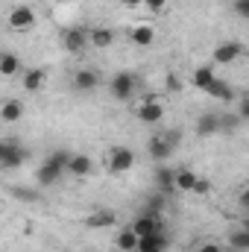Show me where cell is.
Listing matches in <instances>:
<instances>
[{
  "instance_id": "obj_10",
  "label": "cell",
  "mask_w": 249,
  "mask_h": 252,
  "mask_svg": "<svg viewBox=\"0 0 249 252\" xmlns=\"http://www.w3.org/2000/svg\"><path fill=\"white\" fill-rule=\"evenodd\" d=\"M91 170H94V161H91L88 156H82V153L73 156V153H70L64 173H70V176H76V179H85V176H91Z\"/></svg>"
},
{
  "instance_id": "obj_18",
  "label": "cell",
  "mask_w": 249,
  "mask_h": 252,
  "mask_svg": "<svg viewBox=\"0 0 249 252\" xmlns=\"http://www.w3.org/2000/svg\"><path fill=\"white\" fill-rule=\"evenodd\" d=\"M0 118H3L6 124H18V121L24 118V103H21V100H3V103H0Z\"/></svg>"
},
{
  "instance_id": "obj_8",
  "label": "cell",
  "mask_w": 249,
  "mask_h": 252,
  "mask_svg": "<svg viewBox=\"0 0 249 252\" xmlns=\"http://www.w3.org/2000/svg\"><path fill=\"white\" fill-rule=\"evenodd\" d=\"M211 56H214L217 64H232V62H238V56H244V44L241 41H223V44L214 47Z\"/></svg>"
},
{
  "instance_id": "obj_34",
  "label": "cell",
  "mask_w": 249,
  "mask_h": 252,
  "mask_svg": "<svg viewBox=\"0 0 249 252\" xmlns=\"http://www.w3.org/2000/svg\"><path fill=\"white\" fill-rule=\"evenodd\" d=\"M164 3H167V0H144V6H147L150 12H161V9H164Z\"/></svg>"
},
{
  "instance_id": "obj_30",
  "label": "cell",
  "mask_w": 249,
  "mask_h": 252,
  "mask_svg": "<svg viewBox=\"0 0 249 252\" xmlns=\"http://www.w3.org/2000/svg\"><path fill=\"white\" fill-rule=\"evenodd\" d=\"M232 9H235V15H238V18H249V0H235V6H232Z\"/></svg>"
},
{
  "instance_id": "obj_7",
  "label": "cell",
  "mask_w": 249,
  "mask_h": 252,
  "mask_svg": "<svg viewBox=\"0 0 249 252\" xmlns=\"http://www.w3.org/2000/svg\"><path fill=\"white\" fill-rule=\"evenodd\" d=\"M62 44L67 53H82L85 44H88V30L85 27H70L62 32Z\"/></svg>"
},
{
  "instance_id": "obj_24",
  "label": "cell",
  "mask_w": 249,
  "mask_h": 252,
  "mask_svg": "<svg viewBox=\"0 0 249 252\" xmlns=\"http://www.w3.org/2000/svg\"><path fill=\"white\" fill-rule=\"evenodd\" d=\"M18 73H21V56L3 53L0 56V76H18Z\"/></svg>"
},
{
  "instance_id": "obj_19",
  "label": "cell",
  "mask_w": 249,
  "mask_h": 252,
  "mask_svg": "<svg viewBox=\"0 0 249 252\" xmlns=\"http://www.w3.org/2000/svg\"><path fill=\"white\" fill-rule=\"evenodd\" d=\"M153 179H156L158 193H164V196L176 190V188H173V170H170V167H164V164H158V167H156V176H153Z\"/></svg>"
},
{
  "instance_id": "obj_11",
  "label": "cell",
  "mask_w": 249,
  "mask_h": 252,
  "mask_svg": "<svg viewBox=\"0 0 249 252\" xmlns=\"http://www.w3.org/2000/svg\"><path fill=\"white\" fill-rule=\"evenodd\" d=\"M170 241L164 232H156V235H147V238H138V247L135 252H167Z\"/></svg>"
},
{
  "instance_id": "obj_35",
  "label": "cell",
  "mask_w": 249,
  "mask_h": 252,
  "mask_svg": "<svg viewBox=\"0 0 249 252\" xmlns=\"http://www.w3.org/2000/svg\"><path fill=\"white\" fill-rule=\"evenodd\" d=\"M199 252H223V250H220V244H211V241H208V244L199 247Z\"/></svg>"
},
{
  "instance_id": "obj_3",
  "label": "cell",
  "mask_w": 249,
  "mask_h": 252,
  "mask_svg": "<svg viewBox=\"0 0 249 252\" xmlns=\"http://www.w3.org/2000/svg\"><path fill=\"white\" fill-rule=\"evenodd\" d=\"M135 164V153L129 147H112L109 150V158H106V167L112 176H124L126 170H132Z\"/></svg>"
},
{
  "instance_id": "obj_5",
  "label": "cell",
  "mask_w": 249,
  "mask_h": 252,
  "mask_svg": "<svg viewBox=\"0 0 249 252\" xmlns=\"http://www.w3.org/2000/svg\"><path fill=\"white\" fill-rule=\"evenodd\" d=\"M129 229L138 235V238H147V235H156V232H164V220H161V214H141V217H135L132 223H129Z\"/></svg>"
},
{
  "instance_id": "obj_15",
  "label": "cell",
  "mask_w": 249,
  "mask_h": 252,
  "mask_svg": "<svg viewBox=\"0 0 249 252\" xmlns=\"http://www.w3.org/2000/svg\"><path fill=\"white\" fill-rule=\"evenodd\" d=\"M129 41L138 44V47H150V44L156 41V30H153L150 24H138V27L129 30Z\"/></svg>"
},
{
  "instance_id": "obj_6",
  "label": "cell",
  "mask_w": 249,
  "mask_h": 252,
  "mask_svg": "<svg viewBox=\"0 0 249 252\" xmlns=\"http://www.w3.org/2000/svg\"><path fill=\"white\" fill-rule=\"evenodd\" d=\"M135 118H138L141 124H161V118H164V106H161L156 97H147L144 103H138Z\"/></svg>"
},
{
  "instance_id": "obj_33",
  "label": "cell",
  "mask_w": 249,
  "mask_h": 252,
  "mask_svg": "<svg viewBox=\"0 0 249 252\" xmlns=\"http://www.w3.org/2000/svg\"><path fill=\"white\" fill-rule=\"evenodd\" d=\"M167 91H182V82L176 73H167Z\"/></svg>"
},
{
  "instance_id": "obj_38",
  "label": "cell",
  "mask_w": 249,
  "mask_h": 252,
  "mask_svg": "<svg viewBox=\"0 0 249 252\" xmlns=\"http://www.w3.org/2000/svg\"><path fill=\"white\" fill-rule=\"evenodd\" d=\"M0 56H3V53H0Z\"/></svg>"
},
{
  "instance_id": "obj_1",
  "label": "cell",
  "mask_w": 249,
  "mask_h": 252,
  "mask_svg": "<svg viewBox=\"0 0 249 252\" xmlns=\"http://www.w3.org/2000/svg\"><path fill=\"white\" fill-rule=\"evenodd\" d=\"M67 158H70L67 150H53V153L41 161V167H38V185H41V188H50V185H56V182L62 179L64 167H67Z\"/></svg>"
},
{
  "instance_id": "obj_26",
  "label": "cell",
  "mask_w": 249,
  "mask_h": 252,
  "mask_svg": "<svg viewBox=\"0 0 249 252\" xmlns=\"http://www.w3.org/2000/svg\"><path fill=\"white\" fill-rule=\"evenodd\" d=\"M229 244H232V250L235 252H247L249 250V229H238V232H232Z\"/></svg>"
},
{
  "instance_id": "obj_31",
  "label": "cell",
  "mask_w": 249,
  "mask_h": 252,
  "mask_svg": "<svg viewBox=\"0 0 249 252\" xmlns=\"http://www.w3.org/2000/svg\"><path fill=\"white\" fill-rule=\"evenodd\" d=\"M164 141L170 144V150H176V147H179V141H182V132H176V129H173V132H167V135H164Z\"/></svg>"
},
{
  "instance_id": "obj_12",
  "label": "cell",
  "mask_w": 249,
  "mask_h": 252,
  "mask_svg": "<svg viewBox=\"0 0 249 252\" xmlns=\"http://www.w3.org/2000/svg\"><path fill=\"white\" fill-rule=\"evenodd\" d=\"M97 85H100V73H97V70L79 67V70L73 73V88H76V91H94Z\"/></svg>"
},
{
  "instance_id": "obj_23",
  "label": "cell",
  "mask_w": 249,
  "mask_h": 252,
  "mask_svg": "<svg viewBox=\"0 0 249 252\" xmlns=\"http://www.w3.org/2000/svg\"><path fill=\"white\" fill-rule=\"evenodd\" d=\"M44 79H47V70L44 67H32V70L24 73V88L27 91H38L44 85Z\"/></svg>"
},
{
  "instance_id": "obj_17",
  "label": "cell",
  "mask_w": 249,
  "mask_h": 252,
  "mask_svg": "<svg viewBox=\"0 0 249 252\" xmlns=\"http://www.w3.org/2000/svg\"><path fill=\"white\" fill-rule=\"evenodd\" d=\"M112 41H115V32H112L109 27H94V30H88V44H94L97 50L112 47Z\"/></svg>"
},
{
  "instance_id": "obj_14",
  "label": "cell",
  "mask_w": 249,
  "mask_h": 252,
  "mask_svg": "<svg viewBox=\"0 0 249 252\" xmlns=\"http://www.w3.org/2000/svg\"><path fill=\"white\" fill-rule=\"evenodd\" d=\"M147 153H150V158L153 161H164V158H170V144L164 141V135H153L150 141H147Z\"/></svg>"
},
{
  "instance_id": "obj_27",
  "label": "cell",
  "mask_w": 249,
  "mask_h": 252,
  "mask_svg": "<svg viewBox=\"0 0 249 252\" xmlns=\"http://www.w3.org/2000/svg\"><path fill=\"white\" fill-rule=\"evenodd\" d=\"M164 205H167V196L156 190V193L147 199V208H144V211H147V214H164Z\"/></svg>"
},
{
  "instance_id": "obj_20",
  "label": "cell",
  "mask_w": 249,
  "mask_h": 252,
  "mask_svg": "<svg viewBox=\"0 0 249 252\" xmlns=\"http://www.w3.org/2000/svg\"><path fill=\"white\" fill-rule=\"evenodd\" d=\"M214 132H220V115H199L196 118V135L199 138H208Z\"/></svg>"
},
{
  "instance_id": "obj_16",
  "label": "cell",
  "mask_w": 249,
  "mask_h": 252,
  "mask_svg": "<svg viewBox=\"0 0 249 252\" xmlns=\"http://www.w3.org/2000/svg\"><path fill=\"white\" fill-rule=\"evenodd\" d=\"M208 97H214V100H220V103H235V88L226 82V79H214L211 85H208V91H205Z\"/></svg>"
},
{
  "instance_id": "obj_29",
  "label": "cell",
  "mask_w": 249,
  "mask_h": 252,
  "mask_svg": "<svg viewBox=\"0 0 249 252\" xmlns=\"http://www.w3.org/2000/svg\"><path fill=\"white\" fill-rule=\"evenodd\" d=\"M208 190H211V182H208V179H199V176H196V182H193L190 193H199V196H205Z\"/></svg>"
},
{
  "instance_id": "obj_13",
  "label": "cell",
  "mask_w": 249,
  "mask_h": 252,
  "mask_svg": "<svg viewBox=\"0 0 249 252\" xmlns=\"http://www.w3.org/2000/svg\"><path fill=\"white\" fill-rule=\"evenodd\" d=\"M118 223V214L112 211V208H100V211H91L88 217H85V226L88 229H109V226H115Z\"/></svg>"
},
{
  "instance_id": "obj_9",
  "label": "cell",
  "mask_w": 249,
  "mask_h": 252,
  "mask_svg": "<svg viewBox=\"0 0 249 252\" xmlns=\"http://www.w3.org/2000/svg\"><path fill=\"white\" fill-rule=\"evenodd\" d=\"M32 24H35V12H32V6L21 3V6H15V9L9 12V27H12V30H30Z\"/></svg>"
},
{
  "instance_id": "obj_25",
  "label": "cell",
  "mask_w": 249,
  "mask_h": 252,
  "mask_svg": "<svg viewBox=\"0 0 249 252\" xmlns=\"http://www.w3.org/2000/svg\"><path fill=\"white\" fill-rule=\"evenodd\" d=\"M214 79H217V73H214L211 67H196V70H193V79H190V82H193V85H196L199 91H208V85H211Z\"/></svg>"
},
{
  "instance_id": "obj_28",
  "label": "cell",
  "mask_w": 249,
  "mask_h": 252,
  "mask_svg": "<svg viewBox=\"0 0 249 252\" xmlns=\"http://www.w3.org/2000/svg\"><path fill=\"white\" fill-rule=\"evenodd\" d=\"M244 121L238 118V112H226V115H220V132H235V129H241Z\"/></svg>"
},
{
  "instance_id": "obj_32",
  "label": "cell",
  "mask_w": 249,
  "mask_h": 252,
  "mask_svg": "<svg viewBox=\"0 0 249 252\" xmlns=\"http://www.w3.org/2000/svg\"><path fill=\"white\" fill-rule=\"evenodd\" d=\"M238 118H241L244 124L249 121V97H244V100H241V106H238Z\"/></svg>"
},
{
  "instance_id": "obj_4",
  "label": "cell",
  "mask_w": 249,
  "mask_h": 252,
  "mask_svg": "<svg viewBox=\"0 0 249 252\" xmlns=\"http://www.w3.org/2000/svg\"><path fill=\"white\" fill-rule=\"evenodd\" d=\"M27 158V150H21L15 141H0V170H18Z\"/></svg>"
},
{
  "instance_id": "obj_22",
  "label": "cell",
  "mask_w": 249,
  "mask_h": 252,
  "mask_svg": "<svg viewBox=\"0 0 249 252\" xmlns=\"http://www.w3.org/2000/svg\"><path fill=\"white\" fill-rule=\"evenodd\" d=\"M115 247H118V252H135V247H138V235L126 226V229H121V232H118Z\"/></svg>"
},
{
  "instance_id": "obj_21",
  "label": "cell",
  "mask_w": 249,
  "mask_h": 252,
  "mask_svg": "<svg viewBox=\"0 0 249 252\" xmlns=\"http://www.w3.org/2000/svg\"><path fill=\"white\" fill-rule=\"evenodd\" d=\"M193 182H196V173H193L190 167H179V170H173V188H176V190L190 193Z\"/></svg>"
},
{
  "instance_id": "obj_36",
  "label": "cell",
  "mask_w": 249,
  "mask_h": 252,
  "mask_svg": "<svg viewBox=\"0 0 249 252\" xmlns=\"http://www.w3.org/2000/svg\"><path fill=\"white\" fill-rule=\"evenodd\" d=\"M124 6H129V9H135V6H144V0H124Z\"/></svg>"
},
{
  "instance_id": "obj_2",
  "label": "cell",
  "mask_w": 249,
  "mask_h": 252,
  "mask_svg": "<svg viewBox=\"0 0 249 252\" xmlns=\"http://www.w3.org/2000/svg\"><path fill=\"white\" fill-rule=\"evenodd\" d=\"M135 88H138V73H132V70H121L109 79V91L115 100H132Z\"/></svg>"
},
{
  "instance_id": "obj_37",
  "label": "cell",
  "mask_w": 249,
  "mask_h": 252,
  "mask_svg": "<svg viewBox=\"0 0 249 252\" xmlns=\"http://www.w3.org/2000/svg\"><path fill=\"white\" fill-rule=\"evenodd\" d=\"M62 252H67V250H62Z\"/></svg>"
}]
</instances>
